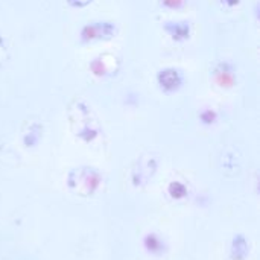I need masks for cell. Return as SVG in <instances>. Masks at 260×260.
Instances as JSON below:
<instances>
[{"label": "cell", "mask_w": 260, "mask_h": 260, "mask_svg": "<svg viewBox=\"0 0 260 260\" xmlns=\"http://www.w3.org/2000/svg\"><path fill=\"white\" fill-rule=\"evenodd\" d=\"M157 82H158L161 90H165L166 93H172V91H177L181 87L183 76L175 69H165V70L158 72Z\"/></svg>", "instance_id": "cell-1"}, {"label": "cell", "mask_w": 260, "mask_h": 260, "mask_svg": "<svg viewBox=\"0 0 260 260\" xmlns=\"http://www.w3.org/2000/svg\"><path fill=\"white\" fill-rule=\"evenodd\" d=\"M110 24L108 23H91V24H87L82 32H81V37L84 41H91V40H99L102 38V35H107L104 34V29L108 27ZM108 37V35H107Z\"/></svg>", "instance_id": "cell-2"}, {"label": "cell", "mask_w": 260, "mask_h": 260, "mask_svg": "<svg viewBox=\"0 0 260 260\" xmlns=\"http://www.w3.org/2000/svg\"><path fill=\"white\" fill-rule=\"evenodd\" d=\"M174 32H169L172 38L180 40V38H187L189 37V26L187 23H174Z\"/></svg>", "instance_id": "cell-3"}, {"label": "cell", "mask_w": 260, "mask_h": 260, "mask_svg": "<svg viewBox=\"0 0 260 260\" xmlns=\"http://www.w3.org/2000/svg\"><path fill=\"white\" fill-rule=\"evenodd\" d=\"M161 3L166 6V8H171V9H178L183 6L184 0H161Z\"/></svg>", "instance_id": "cell-4"}, {"label": "cell", "mask_w": 260, "mask_h": 260, "mask_svg": "<svg viewBox=\"0 0 260 260\" xmlns=\"http://www.w3.org/2000/svg\"><path fill=\"white\" fill-rule=\"evenodd\" d=\"M201 119H203L204 123H213V120L216 119V113L207 110V111H204V113L201 114Z\"/></svg>", "instance_id": "cell-5"}]
</instances>
